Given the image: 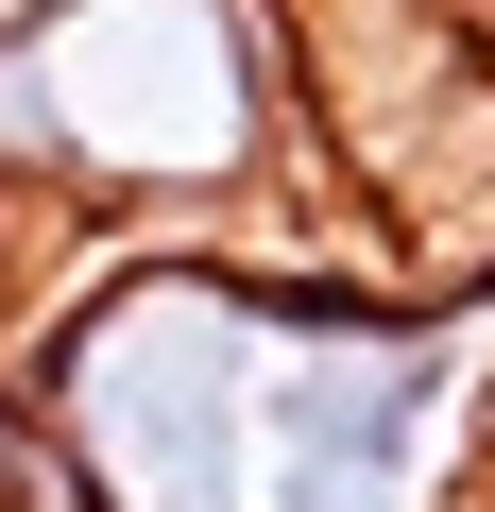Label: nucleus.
<instances>
[{"label":"nucleus","mask_w":495,"mask_h":512,"mask_svg":"<svg viewBox=\"0 0 495 512\" xmlns=\"http://www.w3.org/2000/svg\"><path fill=\"white\" fill-rule=\"evenodd\" d=\"M308 154V69L274 0H18L0 18V205L239 222Z\"/></svg>","instance_id":"f257e3e1"},{"label":"nucleus","mask_w":495,"mask_h":512,"mask_svg":"<svg viewBox=\"0 0 495 512\" xmlns=\"http://www.w3.org/2000/svg\"><path fill=\"white\" fill-rule=\"evenodd\" d=\"M461 478V342L376 274H257L239 376V512H444Z\"/></svg>","instance_id":"f03ea898"}]
</instances>
